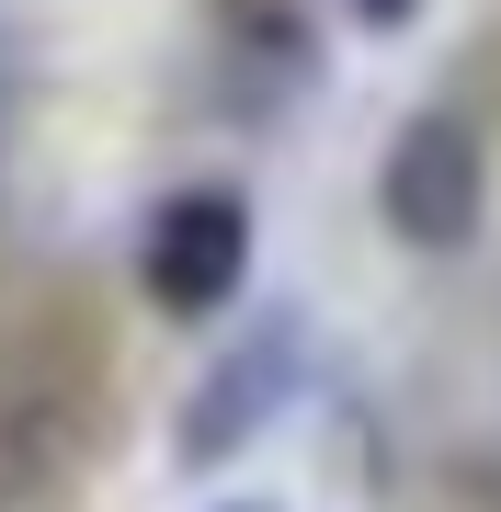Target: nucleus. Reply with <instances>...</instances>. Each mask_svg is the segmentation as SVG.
<instances>
[{
	"mask_svg": "<svg viewBox=\"0 0 501 512\" xmlns=\"http://www.w3.org/2000/svg\"><path fill=\"white\" fill-rule=\"evenodd\" d=\"M297 376H308V308L262 296V319L240 330V342H217V365L183 387V410H171V456H183L194 478L228 467V456H251V444L285 421Z\"/></svg>",
	"mask_w": 501,
	"mask_h": 512,
	"instance_id": "obj_1",
	"label": "nucleus"
},
{
	"mask_svg": "<svg viewBox=\"0 0 501 512\" xmlns=\"http://www.w3.org/2000/svg\"><path fill=\"white\" fill-rule=\"evenodd\" d=\"M376 217H388V239H410V251H467V239H479L490 148H479V126H467L456 103H422L388 137V160H376Z\"/></svg>",
	"mask_w": 501,
	"mask_h": 512,
	"instance_id": "obj_2",
	"label": "nucleus"
},
{
	"mask_svg": "<svg viewBox=\"0 0 501 512\" xmlns=\"http://www.w3.org/2000/svg\"><path fill=\"white\" fill-rule=\"evenodd\" d=\"M251 285V194L240 183H183L137 228V296L160 319H217Z\"/></svg>",
	"mask_w": 501,
	"mask_h": 512,
	"instance_id": "obj_3",
	"label": "nucleus"
},
{
	"mask_svg": "<svg viewBox=\"0 0 501 512\" xmlns=\"http://www.w3.org/2000/svg\"><path fill=\"white\" fill-rule=\"evenodd\" d=\"M353 12H365V23H410V0H353Z\"/></svg>",
	"mask_w": 501,
	"mask_h": 512,
	"instance_id": "obj_4",
	"label": "nucleus"
},
{
	"mask_svg": "<svg viewBox=\"0 0 501 512\" xmlns=\"http://www.w3.org/2000/svg\"><path fill=\"white\" fill-rule=\"evenodd\" d=\"M217 512H274V501H217Z\"/></svg>",
	"mask_w": 501,
	"mask_h": 512,
	"instance_id": "obj_5",
	"label": "nucleus"
}]
</instances>
